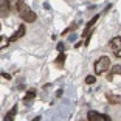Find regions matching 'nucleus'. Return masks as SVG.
Wrapping results in <instances>:
<instances>
[{
  "label": "nucleus",
  "instance_id": "14",
  "mask_svg": "<svg viewBox=\"0 0 121 121\" xmlns=\"http://www.w3.org/2000/svg\"><path fill=\"white\" fill-rule=\"evenodd\" d=\"M95 82H96L95 76H87L86 78V84H95Z\"/></svg>",
  "mask_w": 121,
  "mask_h": 121
},
{
  "label": "nucleus",
  "instance_id": "4",
  "mask_svg": "<svg viewBox=\"0 0 121 121\" xmlns=\"http://www.w3.org/2000/svg\"><path fill=\"white\" fill-rule=\"evenodd\" d=\"M87 118H89V121H109L110 120L107 115L99 113V112H96V110H90L87 113Z\"/></svg>",
  "mask_w": 121,
  "mask_h": 121
},
{
  "label": "nucleus",
  "instance_id": "10",
  "mask_svg": "<svg viewBox=\"0 0 121 121\" xmlns=\"http://www.w3.org/2000/svg\"><path fill=\"white\" fill-rule=\"evenodd\" d=\"M65 57H67V56H65V53H64V51H62V53H59V56L56 57V60H54V62H56V65H59V67H60V65H64Z\"/></svg>",
  "mask_w": 121,
  "mask_h": 121
},
{
  "label": "nucleus",
  "instance_id": "2",
  "mask_svg": "<svg viewBox=\"0 0 121 121\" xmlns=\"http://www.w3.org/2000/svg\"><path fill=\"white\" fill-rule=\"evenodd\" d=\"M109 67H110V59L107 56H101L99 59L95 62V73L96 75H101V73L109 70Z\"/></svg>",
  "mask_w": 121,
  "mask_h": 121
},
{
  "label": "nucleus",
  "instance_id": "13",
  "mask_svg": "<svg viewBox=\"0 0 121 121\" xmlns=\"http://www.w3.org/2000/svg\"><path fill=\"white\" fill-rule=\"evenodd\" d=\"M34 96H36V92H34V90H30V92H28V93L25 95V98H23V101H31L33 98H34Z\"/></svg>",
  "mask_w": 121,
  "mask_h": 121
},
{
  "label": "nucleus",
  "instance_id": "12",
  "mask_svg": "<svg viewBox=\"0 0 121 121\" xmlns=\"http://www.w3.org/2000/svg\"><path fill=\"white\" fill-rule=\"evenodd\" d=\"M110 75H121V65H113L110 68Z\"/></svg>",
  "mask_w": 121,
  "mask_h": 121
},
{
  "label": "nucleus",
  "instance_id": "9",
  "mask_svg": "<svg viewBox=\"0 0 121 121\" xmlns=\"http://www.w3.org/2000/svg\"><path fill=\"white\" fill-rule=\"evenodd\" d=\"M16 115H17V106H14V107H13V109H11L9 112H8V113H6V117H5V120H3V121H14Z\"/></svg>",
  "mask_w": 121,
  "mask_h": 121
},
{
  "label": "nucleus",
  "instance_id": "16",
  "mask_svg": "<svg viewBox=\"0 0 121 121\" xmlns=\"http://www.w3.org/2000/svg\"><path fill=\"white\" fill-rule=\"evenodd\" d=\"M62 93H64V92H62V89H59L56 92V96H57V98H60V96H62Z\"/></svg>",
  "mask_w": 121,
  "mask_h": 121
},
{
  "label": "nucleus",
  "instance_id": "15",
  "mask_svg": "<svg viewBox=\"0 0 121 121\" xmlns=\"http://www.w3.org/2000/svg\"><path fill=\"white\" fill-rule=\"evenodd\" d=\"M64 48H65L64 42H59V43H57V47H56V50L59 51V53H62V51H64Z\"/></svg>",
  "mask_w": 121,
  "mask_h": 121
},
{
  "label": "nucleus",
  "instance_id": "8",
  "mask_svg": "<svg viewBox=\"0 0 121 121\" xmlns=\"http://www.w3.org/2000/svg\"><path fill=\"white\" fill-rule=\"evenodd\" d=\"M107 101L110 104H121V96L120 95H112V93H107Z\"/></svg>",
  "mask_w": 121,
  "mask_h": 121
},
{
  "label": "nucleus",
  "instance_id": "7",
  "mask_svg": "<svg viewBox=\"0 0 121 121\" xmlns=\"http://www.w3.org/2000/svg\"><path fill=\"white\" fill-rule=\"evenodd\" d=\"M8 2H9V8H11V11H14V13H17L19 8H20L22 5L25 3L23 0H8Z\"/></svg>",
  "mask_w": 121,
  "mask_h": 121
},
{
  "label": "nucleus",
  "instance_id": "1",
  "mask_svg": "<svg viewBox=\"0 0 121 121\" xmlns=\"http://www.w3.org/2000/svg\"><path fill=\"white\" fill-rule=\"evenodd\" d=\"M17 14L20 16V19H22L23 22H28V23H31V22L36 20V13L30 9V6H28V5H25V3L19 8Z\"/></svg>",
  "mask_w": 121,
  "mask_h": 121
},
{
  "label": "nucleus",
  "instance_id": "3",
  "mask_svg": "<svg viewBox=\"0 0 121 121\" xmlns=\"http://www.w3.org/2000/svg\"><path fill=\"white\" fill-rule=\"evenodd\" d=\"M110 48L115 56L118 59H121V36H115L113 39L110 40Z\"/></svg>",
  "mask_w": 121,
  "mask_h": 121
},
{
  "label": "nucleus",
  "instance_id": "18",
  "mask_svg": "<svg viewBox=\"0 0 121 121\" xmlns=\"http://www.w3.org/2000/svg\"><path fill=\"white\" fill-rule=\"evenodd\" d=\"M33 121H40V117H39V115H37V117H36V118H33Z\"/></svg>",
  "mask_w": 121,
  "mask_h": 121
},
{
  "label": "nucleus",
  "instance_id": "19",
  "mask_svg": "<svg viewBox=\"0 0 121 121\" xmlns=\"http://www.w3.org/2000/svg\"><path fill=\"white\" fill-rule=\"evenodd\" d=\"M109 121H110V120H109Z\"/></svg>",
  "mask_w": 121,
  "mask_h": 121
},
{
  "label": "nucleus",
  "instance_id": "11",
  "mask_svg": "<svg viewBox=\"0 0 121 121\" xmlns=\"http://www.w3.org/2000/svg\"><path fill=\"white\" fill-rule=\"evenodd\" d=\"M8 43H9V37L6 39V37H3V36H0V50H2V48H5Z\"/></svg>",
  "mask_w": 121,
  "mask_h": 121
},
{
  "label": "nucleus",
  "instance_id": "5",
  "mask_svg": "<svg viewBox=\"0 0 121 121\" xmlns=\"http://www.w3.org/2000/svg\"><path fill=\"white\" fill-rule=\"evenodd\" d=\"M11 13L9 2L8 0H0V17H8Z\"/></svg>",
  "mask_w": 121,
  "mask_h": 121
},
{
  "label": "nucleus",
  "instance_id": "17",
  "mask_svg": "<svg viewBox=\"0 0 121 121\" xmlns=\"http://www.w3.org/2000/svg\"><path fill=\"white\" fill-rule=\"evenodd\" d=\"M2 76H3L5 79H11V75H8V73H2Z\"/></svg>",
  "mask_w": 121,
  "mask_h": 121
},
{
  "label": "nucleus",
  "instance_id": "6",
  "mask_svg": "<svg viewBox=\"0 0 121 121\" xmlns=\"http://www.w3.org/2000/svg\"><path fill=\"white\" fill-rule=\"evenodd\" d=\"M25 33H26V28H25V25H20L17 28V31L14 33V34L9 37V42H16V40H19L22 37V36H25Z\"/></svg>",
  "mask_w": 121,
  "mask_h": 121
}]
</instances>
